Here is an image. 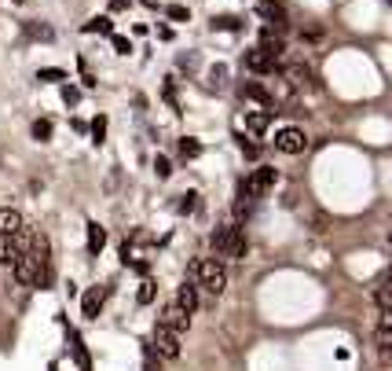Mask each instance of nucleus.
I'll use <instances>...</instances> for the list:
<instances>
[{"label":"nucleus","instance_id":"obj_26","mask_svg":"<svg viewBox=\"0 0 392 371\" xmlns=\"http://www.w3.org/2000/svg\"><path fill=\"white\" fill-rule=\"evenodd\" d=\"M195 206H198V195H195V192H187V195H184V203H180V210H184V214H191Z\"/></svg>","mask_w":392,"mask_h":371},{"label":"nucleus","instance_id":"obj_13","mask_svg":"<svg viewBox=\"0 0 392 371\" xmlns=\"http://www.w3.org/2000/svg\"><path fill=\"white\" fill-rule=\"evenodd\" d=\"M268 118H271V111H249V114H246V129H249L253 140H260V136H264V129H268Z\"/></svg>","mask_w":392,"mask_h":371},{"label":"nucleus","instance_id":"obj_8","mask_svg":"<svg viewBox=\"0 0 392 371\" xmlns=\"http://www.w3.org/2000/svg\"><path fill=\"white\" fill-rule=\"evenodd\" d=\"M103 302H107V287H92L88 294H84V302H81V313H84V320H95L103 309Z\"/></svg>","mask_w":392,"mask_h":371},{"label":"nucleus","instance_id":"obj_4","mask_svg":"<svg viewBox=\"0 0 392 371\" xmlns=\"http://www.w3.org/2000/svg\"><path fill=\"white\" fill-rule=\"evenodd\" d=\"M304 147H308V133H304L301 125H282V129H275V151L279 155H301Z\"/></svg>","mask_w":392,"mask_h":371},{"label":"nucleus","instance_id":"obj_11","mask_svg":"<svg viewBox=\"0 0 392 371\" xmlns=\"http://www.w3.org/2000/svg\"><path fill=\"white\" fill-rule=\"evenodd\" d=\"M246 67H249L253 74H271V70H275V59L268 56V52H260V48H249V52H246Z\"/></svg>","mask_w":392,"mask_h":371},{"label":"nucleus","instance_id":"obj_22","mask_svg":"<svg viewBox=\"0 0 392 371\" xmlns=\"http://www.w3.org/2000/svg\"><path fill=\"white\" fill-rule=\"evenodd\" d=\"M34 136H37V140H48V136H51V122H34Z\"/></svg>","mask_w":392,"mask_h":371},{"label":"nucleus","instance_id":"obj_27","mask_svg":"<svg viewBox=\"0 0 392 371\" xmlns=\"http://www.w3.org/2000/svg\"><path fill=\"white\" fill-rule=\"evenodd\" d=\"M114 48H118L121 56H129V52H132V45H129V41H125V37H114Z\"/></svg>","mask_w":392,"mask_h":371},{"label":"nucleus","instance_id":"obj_23","mask_svg":"<svg viewBox=\"0 0 392 371\" xmlns=\"http://www.w3.org/2000/svg\"><path fill=\"white\" fill-rule=\"evenodd\" d=\"M103 133H107V118H95V122H92V136H95V144H103Z\"/></svg>","mask_w":392,"mask_h":371},{"label":"nucleus","instance_id":"obj_20","mask_svg":"<svg viewBox=\"0 0 392 371\" xmlns=\"http://www.w3.org/2000/svg\"><path fill=\"white\" fill-rule=\"evenodd\" d=\"M198 151H202V147H198L195 140H191V136H184V144H180V155H184V158H195Z\"/></svg>","mask_w":392,"mask_h":371},{"label":"nucleus","instance_id":"obj_10","mask_svg":"<svg viewBox=\"0 0 392 371\" xmlns=\"http://www.w3.org/2000/svg\"><path fill=\"white\" fill-rule=\"evenodd\" d=\"M242 96L253 100V103H257V107H264V111H271V92L264 89L260 81H246V85H242Z\"/></svg>","mask_w":392,"mask_h":371},{"label":"nucleus","instance_id":"obj_9","mask_svg":"<svg viewBox=\"0 0 392 371\" xmlns=\"http://www.w3.org/2000/svg\"><path fill=\"white\" fill-rule=\"evenodd\" d=\"M275 177H279V173H275L271 166H260V169H253V173H249L246 180H249V188H253V192L264 195V192H268V188L275 184Z\"/></svg>","mask_w":392,"mask_h":371},{"label":"nucleus","instance_id":"obj_21","mask_svg":"<svg viewBox=\"0 0 392 371\" xmlns=\"http://www.w3.org/2000/svg\"><path fill=\"white\" fill-rule=\"evenodd\" d=\"M154 169H158V177H169V173H173V162H169L165 155H158L154 158Z\"/></svg>","mask_w":392,"mask_h":371},{"label":"nucleus","instance_id":"obj_29","mask_svg":"<svg viewBox=\"0 0 392 371\" xmlns=\"http://www.w3.org/2000/svg\"><path fill=\"white\" fill-rule=\"evenodd\" d=\"M62 96H66V103H77V96H81V92H77V89H70V85H66V89H62Z\"/></svg>","mask_w":392,"mask_h":371},{"label":"nucleus","instance_id":"obj_15","mask_svg":"<svg viewBox=\"0 0 392 371\" xmlns=\"http://www.w3.org/2000/svg\"><path fill=\"white\" fill-rule=\"evenodd\" d=\"M103 243H107V232H103L99 225H88V254H99Z\"/></svg>","mask_w":392,"mask_h":371},{"label":"nucleus","instance_id":"obj_28","mask_svg":"<svg viewBox=\"0 0 392 371\" xmlns=\"http://www.w3.org/2000/svg\"><path fill=\"white\" fill-rule=\"evenodd\" d=\"M40 78H45V81H62L66 74H62V70H40Z\"/></svg>","mask_w":392,"mask_h":371},{"label":"nucleus","instance_id":"obj_1","mask_svg":"<svg viewBox=\"0 0 392 371\" xmlns=\"http://www.w3.org/2000/svg\"><path fill=\"white\" fill-rule=\"evenodd\" d=\"M15 280L23 283V287H37V283L48 280V239L45 236H34L26 250H19V258L12 265Z\"/></svg>","mask_w":392,"mask_h":371},{"label":"nucleus","instance_id":"obj_3","mask_svg":"<svg viewBox=\"0 0 392 371\" xmlns=\"http://www.w3.org/2000/svg\"><path fill=\"white\" fill-rule=\"evenodd\" d=\"M213 250H217V258H231V261H238V258H246V236H242V225H235V221H224V225H217L213 228Z\"/></svg>","mask_w":392,"mask_h":371},{"label":"nucleus","instance_id":"obj_6","mask_svg":"<svg viewBox=\"0 0 392 371\" xmlns=\"http://www.w3.org/2000/svg\"><path fill=\"white\" fill-rule=\"evenodd\" d=\"M158 324H165V327H173V331L184 335L187 327H191V313H187L180 302H169L165 309H162V320H158Z\"/></svg>","mask_w":392,"mask_h":371},{"label":"nucleus","instance_id":"obj_7","mask_svg":"<svg viewBox=\"0 0 392 371\" xmlns=\"http://www.w3.org/2000/svg\"><path fill=\"white\" fill-rule=\"evenodd\" d=\"M176 302L184 305V309L195 316V309H198V302H202V291H198V283L195 280H184L180 283V291H176Z\"/></svg>","mask_w":392,"mask_h":371},{"label":"nucleus","instance_id":"obj_17","mask_svg":"<svg viewBox=\"0 0 392 371\" xmlns=\"http://www.w3.org/2000/svg\"><path fill=\"white\" fill-rule=\"evenodd\" d=\"M238 147H242L246 158H260V147H257V140H253L249 133H238Z\"/></svg>","mask_w":392,"mask_h":371},{"label":"nucleus","instance_id":"obj_25","mask_svg":"<svg viewBox=\"0 0 392 371\" xmlns=\"http://www.w3.org/2000/svg\"><path fill=\"white\" fill-rule=\"evenodd\" d=\"M238 23H242V19H235V15L228 19V15H224V19H217L213 26H217V30H238Z\"/></svg>","mask_w":392,"mask_h":371},{"label":"nucleus","instance_id":"obj_16","mask_svg":"<svg viewBox=\"0 0 392 371\" xmlns=\"http://www.w3.org/2000/svg\"><path fill=\"white\" fill-rule=\"evenodd\" d=\"M224 81H228V67H224V63H217V67L209 70V89L220 92V89H224Z\"/></svg>","mask_w":392,"mask_h":371},{"label":"nucleus","instance_id":"obj_2","mask_svg":"<svg viewBox=\"0 0 392 371\" xmlns=\"http://www.w3.org/2000/svg\"><path fill=\"white\" fill-rule=\"evenodd\" d=\"M191 280L198 283V291L209 294V298H220L228 287V269L220 258H198L191 261Z\"/></svg>","mask_w":392,"mask_h":371},{"label":"nucleus","instance_id":"obj_14","mask_svg":"<svg viewBox=\"0 0 392 371\" xmlns=\"http://www.w3.org/2000/svg\"><path fill=\"white\" fill-rule=\"evenodd\" d=\"M15 258H19V239L0 236V265H15Z\"/></svg>","mask_w":392,"mask_h":371},{"label":"nucleus","instance_id":"obj_30","mask_svg":"<svg viewBox=\"0 0 392 371\" xmlns=\"http://www.w3.org/2000/svg\"><path fill=\"white\" fill-rule=\"evenodd\" d=\"M381 360H389V364H392V346H385V349H381Z\"/></svg>","mask_w":392,"mask_h":371},{"label":"nucleus","instance_id":"obj_24","mask_svg":"<svg viewBox=\"0 0 392 371\" xmlns=\"http://www.w3.org/2000/svg\"><path fill=\"white\" fill-rule=\"evenodd\" d=\"M136 298H140V302L147 305V302L154 298V283H151V280H143V287H140V294H136Z\"/></svg>","mask_w":392,"mask_h":371},{"label":"nucleus","instance_id":"obj_19","mask_svg":"<svg viewBox=\"0 0 392 371\" xmlns=\"http://www.w3.org/2000/svg\"><path fill=\"white\" fill-rule=\"evenodd\" d=\"M84 30H88V34H114V26H110V19H92V23H88V26H84Z\"/></svg>","mask_w":392,"mask_h":371},{"label":"nucleus","instance_id":"obj_12","mask_svg":"<svg viewBox=\"0 0 392 371\" xmlns=\"http://www.w3.org/2000/svg\"><path fill=\"white\" fill-rule=\"evenodd\" d=\"M23 225H26V221H23L19 210H12V206L0 210V236H19V228H23Z\"/></svg>","mask_w":392,"mask_h":371},{"label":"nucleus","instance_id":"obj_18","mask_svg":"<svg viewBox=\"0 0 392 371\" xmlns=\"http://www.w3.org/2000/svg\"><path fill=\"white\" fill-rule=\"evenodd\" d=\"M378 331L381 335H392V302L381 305V316H378Z\"/></svg>","mask_w":392,"mask_h":371},{"label":"nucleus","instance_id":"obj_5","mask_svg":"<svg viewBox=\"0 0 392 371\" xmlns=\"http://www.w3.org/2000/svg\"><path fill=\"white\" fill-rule=\"evenodd\" d=\"M151 349L158 357H165V360H176L180 357V331H173V327H165V324H158L154 327V338H151Z\"/></svg>","mask_w":392,"mask_h":371}]
</instances>
